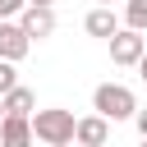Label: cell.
Masks as SVG:
<instances>
[{
    "label": "cell",
    "mask_w": 147,
    "mask_h": 147,
    "mask_svg": "<svg viewBox=\"0 0 147 147\" xmlns=\"http://www.w3.org/2000/svg\"><path fill=\"white\" fill-rule=\"evenodd\" d=\"M0 110H5V115H32V110H37V92H32V87H14V92L0 96Z\"/></svg>",
    "instance_id": "obj_9"
},
{
    "label": "cell",
    "mask_w": 147,
    "mask_h": 147,
    "mask_svg": "<svg viewBox=\"0 0 147 147\" xmlns=\"http://www.w3.org/2000/svg\"><path fill=\"white\" fill-rule=\"evenodd\" d=\"M28 5H41V9H51V5H55V0H28Z\"/></svg>",
    "instance_id": "obj_15"
},
{
    "label": "cell",
    "mask_w": 147,
    "mask_h": 147,
    "mask_svg": "<svg viewBox=\"0 0 147 147\" xmlns=\"http://www.w3.org/2000/svg\"><path fill=\"white\" fill-rule=\"evenodd\" d=\"M83 28H87L92 37H101V41H110V37L119 32V18H115V9H106V5H101V9H92V14L83 18Z\"/></svg>",
    "instance_id": "obj_8"
},
{
    "label": "cell",
    "mask_w": 147,
    "mask_h": 147,
    "mask_svg": "<svg viewBox=\"0 0 147 147\" xmlns=\"http://www.w3.org/2000/svg\"><path fill=\"white\" fill-rule=\"evenodd\" d=\"M28 46H32V41L23 37V28L5 18V23H0V60H9V64H18V60L28 55Z\"/></svg>",
    "instance_id": "obj_6"
},
{
    "label": "cell",
    "mask_w": 147,
    "mask_h": 147,
    "mask_svg": "<svg viewBox=\"0 0 147 147\" xmlns=\"http://www.w3.org/2000/svg\"><path fill=\"white\" fill-rule=\"evenodd\" d=\"M124 23L133 32H142L147 28V0H124Z\"/></svg>",
    "instance_id": "obj_10"
},
{
    "label": "cell",
    "mask_w": 147,
    "mask_h": 147,
    "mask_svg": "<svg viewBox=\"0 0 147 147\" xmlns=\"http://www.w3.org/2000/svg\"><path fill=\"white\" fill-rule=\"evenodd\" d=\"M138 147H147V133H142V142H138Z\"/></svg>",
    "instance_id": "obj_16"
},
{
    "label": "cell",
    "mask_w": 147,
    "mask_h": 147,
    "mask_svg": "<svg viewBox=\"0 0 147 147\" xmlns=\"http://www.w3.org/2000/svg\"><path fill=\"white\" fill-rule=\"evenodd\" d=\"M92 106H96V115H101V119H133L138 96H133L124 83H101V87L92 92Z\"/></svg>",
    "instance_id": "obj_2"
},
{
    "label": "cell",
    "mask_w": 147,
    "mask_h": 147,
    "mask_svg": "<svg viewBox=\"0 0 147 147\" xmlns=\"http://www.w3.org/2000/svg\"><path fill=\"white\" fill-rule=\"evenodd\" d=\"M106 138H110V119H101V115H87L74 124V142H83V147H106Z\"/></svg>",
    "instance_id": "obj_7"
},
{
    "label": "cell",
    "mask_w": 147,
    "mask_h": 147,
    "mask_svg": "<svg viewBox=\"0 0 147 147\" xmlns=\"http://www.w3.org/2000/svg\"><path fill=\"white\" fill-rule=\"evenodd\" d=\"M147 55V41H142V32H133V28H119L115 37H110V60L115 64H138Z\"/></svg>",
    "instance_id": "obj_3"
},
{
    "label": "cell",
    "mask_w": 147,
    "mask_h": 147,
    "mask_svg": "<svg viewBox=\"0 0 147 147\" xmlns=\"http://www.w3.org/2000/svg\"><path fill=\"white\" fill-rule=\"evenodd\" d=\"M0 147H32L28 115H0Z\"/></svg>",
    "instance_id": "obj_5"
},
{
    "label": "cell",
    "mask_w": 147,
    "mask_h": 147,
    "mask_svg": "<svg viewBox=\"0 0 147 147\" xmlns=\"http://www.w3.org/2000/svg\"><path fill=\"white\" fill-rule=\"evenodd\" d=\"M18 28H23V37L32 41H41V37H51L55 32V9H41V5H23V18H18Z\"/></svg>",
    "instance_id": "obj_4"
},
{
    "label": "cell",
    "mask_w": 147,
    "mask_h": 147,
    "mask_svg": "<svg viewBox=\"0 0 147 147\" xmlns=\"http://www.w3.org/2000/svg\"><path fill=\"white\" fill-rule=\"evenodd\" d=\"M110 5H115V0H106V9H110Z\"/></svg>",
    "instance_id": "obj_17"
},
{
    "label": "cell",
    "mask_w": 147,
    "mask_h": 147,
    "mask_svg": "<svg viewBox=\"0 0 147 147\" xmlns=\"http://www.w3.org/2000/svg\"><path fill=\"white\" fill-rule=\"evenodd\" d=\"M133 124H138V133H147V110H133Z\"/></svg>",
    "instance_id": "obj_13"
},
{
    "label": "cell",
    "mask_w": 147,
    "mask_h": 147,
    "mask_svg": "<svg viewBox=\"0 0 147 147\" xmlns=\"http://www.w3.org/2000/svg\"><path fill=\"white\" fill-rule=\"evenodd\" d=\"M23 5H28V0H0V23L14 18V14H23Z\"/></svg>",
    "instance_id": "obj_12"
},
{
    "label": "cell",
    "mask_w": 147,
    "mask_h": 147,
    "mask_svg": "<svg viewBox=\"0 0 147 147\" xmlns=\"http://www.w3.org/2000/svg\"><path fill=\"white\" fill-rule=\"evenodd\" d=\"M14 87H18V69H14L9 60H0V96H5V92H14Z\"/></svg>",
    "instance_id": "obj_11"
},
{
    "label": "cell",
    "mask_w": 147,
    "mask_h": 147,
    "mask_svg": "<svg viewBox=\"0 0 147 147\" xmlns=\"http://www.w3.org/2000/svg\"><path fill=\"white\" fill-rule=\"evenodd\" d=\"M138 74H142V83H147V55H142V60H138Z\"/></svg>",
    "instance_id": "obj_14"
},
{
    "label": "cell",
    "mask_w": 147,
    "mask_h": 147,
    "mask_svg": "<svg viewBox=\"0 0 147 147\" xmlns=\"http://www.w3.org/2000/svg\"><path fill=\"white\" fill-rule=\"evenodd\" d=\"M28 124H32V138H41L46 147H69L74 142V110H60V106H51V110H32L28 115Z\"/></svg>",
    "instance_id": "obj_1"
}]
</instances>
